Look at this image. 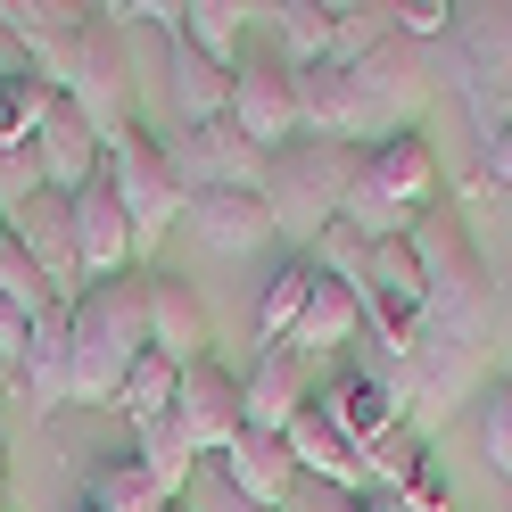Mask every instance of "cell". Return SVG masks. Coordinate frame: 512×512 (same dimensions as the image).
<instances>
[{"instance_id":"ffe728a7","label":"cell","mask_w":512,"mask_h":512,"mask_svg":"<svg viewBox=\"0 0 512 512\" xmlns=\"http://www.w3.org/2000/svg\"><path fill=\"white\" fill-rule=\"evenodd\" d=\"M281 438H290V455H298L306 479H323V488H339V496H364V446H347L323 405H306Z\"/></svg>"},{"instance_id":"b9f144b4","label":"cell","mask_w":512,"mask_h":512,"mask_svg":"<svg viewBox=\"0 0 512 512\" xmlns=\"http://www.w3.org/2000/svg\"><path fill=\"white\" fill-rule=\"evenodd\" d=\"M9 389H17V364H0V397H9Z\"/></svg>"},{"instance_id":"484cf974","label":"cell","mask_w":512,"mask_h":512,"mask_svg":"<svg viewBox=\"0 0 512 512\" xmlns=\"http://www.w3.org/2000/svg\"><path fill=\"white\" fill-rule=\"evenodd\" d=\"M83 512H174V496L124 455V463H100V471L83 479Z\"/></svg>"},{"instance_id":"8d00e7d4","label":"cell","mask_w":512,"mask_h":512,"mask_svg":"<svg viewBox=\"0 0 512 512\" xmlns=\"http://www.w3.org/2000/svg\"><path fill=\"white\" fill-rule=\"evenodd\" d=\"M182 512H256V504H240L232 488H223V471H215V463H199V479H190Z\"/></svg>"},{"instance_id":"d6a6232c","label":"cell","mask_w":512,"mask_h":512,"mask_svg":"<svg viewBox=\"0 0 512 512\" xmlns=\"http://www.w3.org/2000/svg\"><path fill=\"white\" fill-rule=\"evenodd\" d=\"M479 455H488L496 479H512V380L479 389Z\"/></svg>"},{"instance_id":"d590c367","label":"cell","mask_w":512,"mask_h":512,"mask_svg":"<svg viewBox=\"0 0 512 512\" xmlns=\"http://www.w3.org/2000/svg\"><path fill=\"white\" fill-rule=\"evenodd\" d=\"M42 157H34V141H25V149H0V215H17L25 199H42Z\"/></svg>"},{"instance_id":"8fae6325","label":"cell","mask_w":512,"mask_h":512,"mask_svg":"<svg viewBox=\"0 0 512 512\" xmlns=\"http://www.w3.org/2000/svg\"><path fill=\"white\" fill-rule=\"evenodd\" d=\"M215 471H223V488H232L240 504H256V512H281L298 496V455H290V438H273V430H240L232 446L215 455Z\"/></svg>"},{"instance_id":"9c48e42d","label":"cell","mask_w":512,"mask_h":512,"mask_svg":"<svg viewBox=\"0 0 512 512\" xmlns=\"http://www.w3.org/2000/svg\"><path fill=\"white\" fill-rule=\"evenodd\" d=\"M174 430L190 438V455L215 463L223 446L240 438V372H223L215 356L182 364V389H174Z\"/></svg>"},{"instance_id":"f546056e","label":"cell","mask_w":512,"mask_h":512,"mask_svg":"<svg viewBox=\"0 0 512 512\" xmlns=\"http://www.w3.org/2000/svg\"><path fill=\"white\" fill-rule=\"evenodd\" d=\"M75 25H91V9H75V0H0V34L25 42V50L75 34Z\"/></svg>"},{"instance_id":"f6af8a7d","label":"cell","mask_w":512,"mask_h":512,"mask_svg":"<svg viewBox=\"0 0 512 512\" xmlns=\"http://www.w3.org/2000/svg\"><path fill=\"white\" fill-rule=\"evenodd\" d=\"M504 488H512V479H504Z\"/></svg>"},{"instance_id":"d4e9b609","label":"cell","mask_w":512,"mask_h":512,"mask_svg":"<svg viewBox=\"0 0 512 512\" xmlns=\"http://www.w3.org/2000/svg\"><path fill=\"white\" fill-rule=\"evenodd\" d=\"M199 58H215V67H240V42H248V9L240 0H182V34Z\"/></svg>"},{"instance_id":"7402d4cb","label":"cell","mask_w":512,"mask_h":512,"mask_svg":"<svg viewBox=\"0 0 512 512\" xmlns=\"http://www.w3.org/2000/svg\"><path fill=\"white\" fill-rule=\"evenodd\" d=\"M17 389L34 397L42 413H67V405H75V347H67V314L34 323V347H25V364H17Z\"/></svg>"},{"instance_id":"ba28073f","label":"cell","mask_w":512,"mask_h":512,"mask_svg":"<svg viewBox=\"0 0 512 512\" xmlns=\"http://www.w3.org/2000/svg\"><path fill=\"white\" fill-rule=\"evenodd\" d=\"M232 124L265 157H281L290 141H306L298 133V75L281 67V58H240V67H232Z\"/></svg>"},{"instance_id":"ee69618b","label":"cell","mask_w":512,"mask_h":512,"mask_svg":"<svg viewBox=\"0 0 512 512\" xmlns=\"http://www.w3.org/2000/svg\"><path fill=\"white\" fill-rule=\"evenodd\" d=\"M0 240H9V215H0Z\"/></svg>"},{"instance_id":"74e56055","label":"cell","mask_w":512,"mask_h":512,"mask_svg":"<svg viewBox=\"0 0 512 512\" xmlns=\"http://www.w3.org/2000/svg\"><path fill=\"white\" fill-rule=\"evenodd\" d=\"M397 512H455V496H446V479H438V463H422V471H413V488L397 496Z\"/></svg>"},{"instance_id":"1f68e13d","label":"cell","mask_w":512,"mask_h":512,"mask_svg":"<svg viewBox=\"0 0 512 512\" xmlns=\"http://www.w3.org/2000/svg\"><path fill=\"white\" fill-rule=\"evenodd\" d=\"M0 298H9L17 314H34V323H50V314H67V298L50 290V273L25 256L17 240H0Z\"/></svg>"},{"instance_id":"f35d334b","label":"cell","mask_w":512,"mask_h":512,"mask_svg":"<svg viewBox=\"0 0 512 512\" xmlns=\"http://www.w3.org/2000/svg\"><path fill=\"white\" fill-rule=\"evenodd\" d=\"M25 347H34V314H17L0 298V364H25Z\"/></svg>"},{"instance_id":"4316f807","label":"cell","mask_w":512,"mask_h":512,"mask_svg":"<svg viewBox=\"0 0 512 512\" xmlns=\"http://www.w3.org/2000/svg\"><path fill=\"white\" fill-rule=\"evenodd\" d=\"M430 463V446H422V422H405V430H389L380 446H364V496H380V504H397L405 488H413V471Z\"/></svg>"},{"instance_id":"9a60e30c","label":"cell","mask_w":512,"mask_h":512,"mask_svg":"<svg viewBox=\"0 0 512 512\" xmlns=\"http://www.w3.org/2000/svg\"><path fill=\"white\" fill-rule=\"evenodd\" d=\"M182 223L199 232L215 256H256V248H273L281 240V223L265 207V190H207V199H190Z\"/></svg>"},{"instance_id":"44dd1931","label":"cell","mask_w":512,"mask_h":512,"mask_svg":"<svg viewBox=\"0 0 512 512\" xmlns=\"http://www.w3.org/2000/svg\"><path fill=\"white\" fill-rule=\"evenodd\" d=\"M356 339H364L356 281H323V273H314V298H306V314H298L290 347H298V356H331V347H356Z\"/></svg>"},{"instance_id":"cb8c5ba5","label":"cell","mask_w":512,"mask_h":512,"mask_svg":"<svg viewBox=\"0 0 512 512\" xmlns=\"http://www.w3.org/2000/svg\"><path fill=\"white\" fill-rule=\"evenodd\" d=\"M273 17V34H281V67L306 75V67H331V0H281Z\"/></svg>"},{"instance_id":"3957f363","label":"cell","mask_w":512,"mask_h":512,"mask_svg":"<svg viewBox=\"0 0 512 512\" xmlns=\"http://www.w3.org/2000/svg\"><path fill=\"white\" fill-rule=\"evenodd\" d=\"M34 75L67 100L100 141L133 133V91H124V34L116 25H100V9H91V25H75V34H58L34 50Z\"/></svg>"},{"instance_id":"30bf717a","label":"cell","mask_w":512,"mask_h":512,"mask_svg":"<svg viewBox=\"0 0 512 512\" xmlns=\"http://www.w3.org/2000/svg\"><path fill=\"white\" fill-rule=\"evenodd\" d=\"M9 240L34 256V265L50 273V290L58 298H83L91 281H83V240H75V199H58V190H42V199H25L17 215H9Z\"/></svg>"},{"instance_id":"6da1fadb","label":"cell","mask_w":512,"mask_h":512,"mask_svg":"<svg viewBox=\"0 0 512 512\" xmlns=\"http://www.w3.org/2000/svg\"><path fill=\"white\" fill-rule=\"evenodd\" d=\"M67 347H75V405H116L133 364L149 356V273L91 281L67 306Z\"/></svg>"},{"instance_id":"7bdbcfd3","label":"cell","mask_w":512,"mask_h":512,"mask_svg":"<svg viewBox=\"0 0 512 512\" xmlns=\"http://www.w3.org/2000/svg\"><path fill=\"white\" fill-rule=\"evenodd\" d=\"M0 488H9V446H0Z\"/></svg>"},{"instance_id":"5bb4252c","label":"cell","mask_w":512,"mask_h":512,"mask_svg":"<svg viewBox=\"0 0 512 512\" xmlns=\"http://www.w3.org/2000/svg\"><path fill=\"white\" fill-rule=\"evenodd\" d=\"M75 240H83V281H124V273H141V265H133V256H141L133 215H124V199H116L108 174L91 182V190H75Z\"/></svg>"},{"instance_id":"2e32d148","label":"cell","mask_w":512,"mask_h":512,"mask_svg":"<svg viewBox=\"0 0 512 512\" xmlns=\"http://www.w3.org/2000/svg\"><path fill=\"white\" fill-rule=\"evenodd\" d=\"M34 157H42V182L58 190V199H75V190H91V182L108 174V141L91 133V124H83L67 100H50L42 133H34Z\"/></svg>"},{"instance_id":"4fadbf2b","label":"cell","mask_w":512,"mask_h":512,"mask_svg":"<svg viewBox=\"0 0 512 512\" xmlns=\"http://www.w3.org/2000/svg\"><path fill=\"white\" fill-rule=\"evenodd\" d=\"M463 50H471V108H479V133L512 124V17L504 9H463Z\"/></svg>"},{"instance_id":"bcb514c9","label":"cell","mask_w":512,"mask_h":512,"mask_svg":"<svg viewBox=\"0 0 512 512\" xmlns=\"http://www.w3.org/2000/svg\"><path fill=\"white\" fill-rule=\"evenodd\" d=\"M75 512H83V504H75Z\"/></svg>"},{"instance_id":"60d3db41","label":"cell","mask_w":512,"mask_h":512,"mask_svg":"<svg viewBox=\"0 0 512 512\" xmlns=\"http://www.w3.org/2000/svg\"><path fill=\"white\" fill-rule=\"evenodd\" d=\"M347 512H397V504H380V496H347Z\"/></svg>"},{"instance_id":"8992f818","label":"cell","mask_w":512,"mask_h":512,"mask_svg":"<svg viewBox=\"0 0 512 512\" xmlns=\"http://www.w3.org/2000/svg\"><path fill=\"white\" fill-rule=\"evenodd\" d=\"M108 182H116L124 215H133V240H141V248H149L157 232H174L182 207H190V199H182V182H174V166H166V141H149L141 124L108 141Z\"/></svg>"},{"instance_id":"5b68a950","label":"cell","mask_w":512,"mask_h":512,"mask_svg":"<svg viewBox=\"0 0 512 512\" xmlns=\"http://www.w3.org/2000/svg\"><path fill=\"white\" fill-rule=\"evenodd\" d=\"M356 157L364 149H331V141H290L281 157H265V207L281 223V240H298V256L314 248V232H331L347 215Z\"/></svg>"},{"instance_id":"e575fe53","label":"cell","mask_w":512,"mask_h":512,"mask_svg":"<svg viewBox=\"0 0 512 512\" xmlns=\"http://www.w3.org/2000/svg\"><path fill=\"white\" fill-rule=\"evenodd\" d=\"M455 25H463L455 0H389V34L413 42V50H422V42H446Z\"/></svg>"},{"instance_id":"ac0fdd59","label":"cell","mask_w":512,"mask_h":512,"mask_svg":"<svg viewBox=\"0 0 512 512\" xmlns=\"http://www.w3.org/2000/svg\"><path fill=\"white\" fill-rule=\"evenodd\" d=\"M347 75H356L364 83V100L380 108V116H389V133H413V116H422L430 108V75H422V50H413V42H380L372 58H364V67H347Z\"/></svg>"},{"instance_id":"603a6c76","label":"cell","mask_w":512,"mask_h":512,"mask_svg":"<svg viewBox=\"0 0 512 512\" xmlns=\"http://www.w3.org/2000/svg\"><path fill=\"white\" fill-rule=\"evenodd\" d=\"M306 298H314V265L306 256H281V265L265 273V290H256V347H290Z\"/></svg>"},{"instance_id":"e0dca14e","label":"cell","mask_w":512,"mask_h":512,"mask_svg":"<svg viewBox=\"0 0 512 512\" xmlns=\"http://www.w3.org/2000/svg\"><path fill=\"white\" fill-rule=\"evenodd\" d=\"M149 356L166 364H199L215 356V331H207V306L182 273H149Z\"/></svg>"},{"instance_id":"7a4b0ae2","label":"cell","mask_w":512,"mask_h":512,"mask_svg":"<svg viewBox=\"0 0 512 512\" xmlns=\"http://www.w3.org/2000/svg\"><path fill=\"white\" fill-rule=\"evenodd\" d=\"M413 256H422V331L455 339V347H479L488 339L496 281H488V256L471 248L463 215H422L413 223Z\"/></svg>"},{"instance_id":"ab89813d","label":"cell","mask_w":512,"mask_h":512,"mask_svg":"<svg viewBox=\"0 0 512 512\" xmlns=\"http://www.w3.org/2000/svg\"><path fill=\"white\" fill-rule=\"evenodd\" d=\"M488 166H496V182H512V124L488 133Z\"/></svg>"},{"instance_id":"83f0119b","label":"cell","mask_w":512,"mask_h":512,"mask_svg":"<svg viewBox=\"0 0 512 512\" xmlns=\"http://www.w3.org/2000/svg\"><path fill=\"white\" fill-rule=\"evenodd\" d=\"M133 463H141L174 504L190 496V479H199V455H190V438L174 430V413H166V422H149V430H133Z\"/></svg>"},{"instance_id":"f1b7e54d","label":"cell","mask_w":512,"mask_h":512,"mask_svg":"<svg viewBox=\"0 0 512 512\" xmlns=\"http://www.w3.org/2000/svg\"><path fill=\"white\" fill-rule=\"evenodd\" d=\"M174 389H182V364L141 356V364H133V380H124V397H116V413H124L133 430H149V422H166V413H174Z\"/></svg>"},{"instance_id":"4dcf8cb0","label":"cell","mask_w":512,"mask_h":512,"mask_svg":"<svg viewBox=\"0 0 512 512\" xmlns=\"http://www.w3.org/2000/svg\"><path fill=\"white\" fill-rule=\"evenodd\" d=\"M380 42H389V9H372V0H331V67H364Z\"/></svg>"},{"instance_id":"7c38bea8","label":"cell","mask_w":512,"mask_h":512,"mask_svg":"<svg viewBox=\"0 0 512 512\" xmlns=\"http://www.w3.org/2000/svg\"><path fill=\"white\" fill-rule=\"evenodd\" d=\"M306 405H314V364L298 347H265V356L248 364V380H240V430H273L281 438Z\"/></svg>"},{"instance_id":"d6986e66","label":"cell","mask_w":512,"mask_h":512,"mask_svg":"<svg viewBox=\"0 0 512 512\" xmlns=\"http://www.w3.org/2000/svg\"><path fill=\"white\" fill-rule=\"evenodd\" d=\"M166 108H174V133L223 124V116H232V67L199 58L190 42H166Z\"/></svg>"},{"instance_id":"277c9868","label":"cell","mask_w":512,"mask_h":512,"mask_svg":"<svg viewBox=\"0 0 512 512\" xmlns=\"http://www.w3.org/2000/svg\"><path fill=\"white\" fill-rule=\"evenodd\" d=\"M430 190H438V157L422 133H389L356 157V190H347V215L356 232L380 248V240H413V223L430 215Z\"/></svg>"},{"instance_id":"52a82bcc","label":"cell","mask_w":512,"mask_h":512,"mask_svg":"<svg viewBox=\"0 0 512 512\" xmlns=\"http://www.w3.org/2000/svg\"><path fill=\"white\" fill-rule=\"evenodd\" d=\"M166 166L182 182V199H207V190H265V149H256L232 116L199 124V133H174L166 141Z\"/></svg>"},{"instance_id":"836d02e7","label":"cell","mask_w":512,"mask_h":512,"mask_svg":"<svg viewBox=\"0 0 512 512\" xmlns=\"http://www.w3.org/2000/svg\"><path fill=\"white\" fill-rule=\"evenodd\" d=\"M364 256H372V240L356 232V223H331V232H314L306 265L323 273V281H364Z\"/></svg>"}]
</instances>
